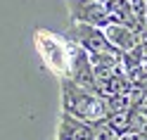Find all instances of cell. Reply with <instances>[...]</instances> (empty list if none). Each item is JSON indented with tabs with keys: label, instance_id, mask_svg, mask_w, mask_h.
Listing matches in <instances>:
<instances>
[{
	"label": "cell",
	"instance_id": "1",
	"mask_svg": "<svg viewBox=\"0 0 147 140\" xmlns=\"http://www.w3.org/2000/svg\"><path fill=\"white\" fill-rule=\"evenodd\" d=\"M59 81H62V112L81 121H88V124H97L109 116V105L105 97L81 88L71 78H59Z\"/></svg>",
	"mask_w": 147,
	"mask_h": 140
},
{
	"label": "cell",
	"instance_id": "2",
	"mask_svg": "<svg viewBox=\"0 0 147 140\" xmlns=\"http://www.w3.org/2000/svg\"><path fill=\"white\" fill-rule=\"evenodd\" d=\"M33 43L38 50L43 64L48 67L55 76L69 78L71 74V57H74V43L67 36H57L52 31L38 29L33 33Z\"/></svg>",
	"mask_w": 147,
	"mask_h": 140
},
{
	"label": "cell",
	"instance_id": "3",
	"mask_svg": "<svg viewBox=\"0 0 147 140\" xmlns=\"http://www.w3.org/2000/svg\"><path fill=\"white\" fill-rule=\"evenodd\" d=\"M71 43L81 45L86 52H112V55H123L121 50H116L112 43H109L105 29L100 26H93V24H71V29L64 33Z\"/></svg>",
	"mask_w": 147,
	"mask_h": 140
},
{
	"label": "cell",
	"instance_id": "4",
	"mask_svg": "<svg viewBox=\"0 0 147 140\" xmlns=\"http://www.w3.org/2000/svg\"><path fill=\"white\" fill-rule=\"evenodd\" d=\"M67 5L74 24H93L100 29L114 24V17L109 14L107 5L100 0H67Z\"/></svg>",
	"mask_w": 147,
	"mask_h": 140
},
{
	"label": "cell",
	"instance_id": "5",
	"mask_svg": "<svg viewBox=\"0 0 147 140\" xmlns=\"http://www.w3.org/2000/svg\"><path fill=\"white\" fill-rule=\"evenodd\" d=\"M69 78L74 83H78L81 88L100 95V86H97V76H95L93 62H90V55L81 48V45H76V43H74V57H71V74H69Z\"/></svg>",
	"mask_w": 147,
	"mask_h": 140
},
{
	"label": "cell",
	"instance_id": "6",
	"mask_svg": "<svg viewBox=\"0 0 147 140\" xmlns=\"http://www.w3.org/2000/svg\"><path fill=\"white\" fill-rule=\"evenodd\" d=\"M57 140H95V126L67 114V112H62Z\"/></svg>",
	"mask_w": 147,
	"mask_h": 140
},
{
	"label": "cell",
	"instance_id": "7",
	"mask_svg": "<svg viewBox=\"0 0 147 140\" xmlns=\"http://www.w3.org/2000/svg\"><path fill=\"white\" fill-rule=\"evenodd\" d=\"M105 33H107L109 43H112L116 50H121V52H131L142 43L140 33H135L131 26H126V24H109V26H105Z\"/></svg>",
	"mask_w": 147,
	"mask_h": 140
}]
</instances>
